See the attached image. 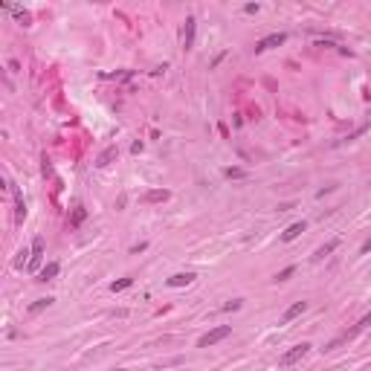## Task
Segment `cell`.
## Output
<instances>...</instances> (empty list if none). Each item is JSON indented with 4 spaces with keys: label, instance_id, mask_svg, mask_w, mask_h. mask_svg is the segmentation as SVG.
Returning <instances> with one entry per match:
<instances>
[{
    "label": "cell",
    "instance_id": "1",
    "mask_svg": "<svg viewBox=\"0 0 371 371\" xmlns=\"http://www.w3.org/2000/svg\"><path fill=\"white\" fill-rule=\"evenodd\" d=\"M308 351H311V342H299V345H293L287 354H281L279 365H281V368H290V365H296L299 360H305V357H308Z\"/></svg>",
    "mask_w": 371,
    "mask_h": 371
},
{
    "label": "cell",
    "instance_id": "2",
    "mask_svg": "<svg viewBox=\"0 0 371 371\" xmlns=\"http://www.w3.org/2000/svg\"><path fill=\"white\" fill-rule=\"evenodd\" d=\"M232 333L229 325H218V328H212L209 333H203L200 342H197V348H212V345H218V342H223L226 336Z\"/></svg>",
    "mask_w": 371,
    "mask_h": 371
},
{
    "label": "cell",
    "instance_id": "3",
    "mask_svg": "<svg viewBox=\"0 0 371 371\" xmlns=\"http://www.w3.org/2000/svg\"><path fill=\"white\" fill-rule=\"evenodd\" d=\"M41 261H44V238H35L32 241V250H29V264H26V270H38Z\"/></svg>",
    "mask_w": 371,
    "mask_h": 371
},
{
    "label": "cell",
    "instance_id": "4",
    "mask_svg": "<svg viewBox=\"0 0 371 371\" xmlns=\"http://www.w3.org/2000/svg\"><path fill=\"white\" fill-rule=\"evenodd\" d=\"M284 41H287L284 32H273V35H267V38H261L258 44H255V52H267V50H273V47L284 44Z\"/></svg>",
    "mask_w": 371,
    "mask_h": 371
},
{
    "label": "cell",
    "instance_id": "5",
    "mask_svg": "<svg viewBox=\"0 0 371 371\" xmlns=\"http://www.w3.org/2000/svg\"><path fill=\"white\" fill-rule=\"evenodd\" d=\"M194 32H197V20L186 18V26H183V50H191L194 47Z\"/></svg>",
    "mask_w": 371,
    "mask_h": 371
},
{
    "label": "cell",
    "instance_id": "6",
    "mask_svg": "<svg viewBox=\"0 0 371 371\" xmlns=\"http://www.w3.org/2000/svg\"><path fill=\"white\" fill-rule=\"evenodd\" d=\"M308 229V223L305 221H296V223H290V226H287V229L281 232V241L284 244H290V241H296V238H299L301 232Z\"/></svg>",
    "mask_w": 371,
    "mask_h": 371
},
{
    "label": "cell",
    "instance_id": "7",
    "mask_svg": "<svg viewBox=\"0 0 371 371\" xmlns=\"http://www.w3.org/2000/svg\"><path fill=\"white\" fill-rule=\"evenodd\" d=\"M12 186V183H9ZM12 194H15V223H23V218H26V203H23V194H20L15 186H12Z\"/></svg>",
    "mask_w": 371,
    "mask_h": 371
},
{
    "label": "cell",
    "instance_id": "8",
    "mask_svg": "<svg viewBox=\"0 0 371 371\" xmlns=\"http://www.w3.org/2000/svg\"><path fill=\"white\" fill-rule=\"evenodd\" d=\"M305 311H308V301H296V305H290L287 311L281 313V322L287 325V322H293V319H296V316H301V313H305Z\"/></svg>",
    "mask_w": 371,
    "mask_h": 371
},
{
    "label": "cell",
    "instance_id": "9",
    "mask_svg": "<svg viewBox=\"0 0 371 371\" xmlns=\"http://www.w3.org/2000/svg\"><path fill=\"white\" fill-rule=\"evenodd\" d=\"M194 279H197L194 273H177V276H171L168 279V287H186V284H191Z\"/></svg>",
    "mask_w": 371,
    "mask_h": 371
},
{
    "label": "cell",
    "instance_id": "10",
    "mask_svg": "<svg viewBox=\"0 0 371 371\" xmlns=\"http://www.w3.org/2000/svg\"><path fill=\"white\" fill-rule=\"evenodd\" d=\"M58 261H50V264H47V267H44V270L38 273V281H52L55 279V276H58Z\"/></svg>",
    "mask_w": 371,
    "mask_h": 371
},
{
    "label": "cell",
    "instance_id": "11",
    "mask_svg": "<svg viewBox=\"0 0 371 371\" xmlns=\"http://www.w3.org/2000/svg\"><path fill=\"white\" fill-rule=\"evenodd\" d=\"M116 154H119V151H116V145H111V148H105L99 154V160H96V165H99V168H105V165H111V160H116Z\"/></svg>",
    "mask_w": 371,
    "mask_h": 371
},
{
    "label": "cell",
    "instance_id": "12",
    "mask_svg": "<svg viewBox=\"0 0 371 371\" xmlns=\"http://www.w3.org/2000/svg\"><path fill=\"white\" fill-rule=\"evenodd\" d=\"M162 200H168V191L165 189H154V191H148V194H145V203H162Z\"/></svg>",
    "mask_w": 371,
    "mask_h": 371
},
{
    "label": "cell",
    "instance_id": "13",
    "mask_svg": "<svg viewBox=\"0 0 371 371\" xmlns=\"http://www.w3.org/2000/svg\"><path fill=\"white\" fill-rule=\"evenodd\" d=\"M336 247H340V238H333V241H328L325 247H319V250H316V258H325V255H331Z\"/></svg>",
    "mask_w": 371,
    "mask_h": 371
},
{
    "label": "cell",
    "instance_id": "14",
    "mask_svg": "<svg viewBox=\"0 0 371 371\" xmlns=\"http://www.w3.org/2000/svg\"><path fill=\"white\" fill-rule=\"evenodd\" d=\"M130 284H133V279H130V276H125V279L113 281V284H111V290H113V293H122V290H128Z\"/></svg>",
    "mask_w": 371,
    "mask_h": 371
},
{
    "label": "cell",
    "instance_id": "15",
    "mask_svg": "<svg viewBox=\"0 0 371 371\" xmlns=\"http://www.w3.org/2000/svg\"><path fill=\"white\" fill-rule=\"evenodd\" d=\"M84 218H87V209L84 206H76V212H73V218H70V226H79Z\"/></svg>",
    "mask_w": 371,
    "mask_h": 371
},
{
    "label": "cell",
    "instance_id": "16",
    "mask_svg": "<svg viewBox=\"0 0 371 371\" xmlns=\"http://www.w3.org/2000/svg\"><path fill=\"white\" fill-rule=\"evenodd\" d=\"M52 305V299H38L35 305H29V313H38V311H44V308H50Z\"/></svg>",
    "mask_w": 371,
    "mask_h": 371
},
{
    "label": "cell",
    "instance_id": "17",
    "mask_svg": "<svg viewBox=\"0 0 371 371\" xmlns=\"http://www.w3.org/2000/svg\"><path fill=\"white\" fill-rule=\"evenodd\" d=\"M223 174H226L229 180H241V177H247V171H244V168H226Z\"/></svg>",
    "mask_w": 371,
    "mask_h": 371
},
{
    "label": "cell",
    "instance_id": "18",
    "mask_svg": "<svg viewBox=\"0 0 371 371\" xmlns=\"http://www.w3.org/2000/svg\"><path fill=\"white\" fill-rule=\"evenodd\" d=\"M293 273H296V267H284L281 273H276V281H287V279L293 276Z\"/></svg>",
    "mask_w": 371,
    "mask_h": 371
},
{
    "label": "cell",
    "instance_id": "19",
    "mask_svg": "<svg viewBox=\"0 0 371 371\" xmlns=\"http://www.w3.org/2000/svg\"><path fill=\"white\" fill-rule=\"evenodd\" d=\"M368 325H371V313H365V316H362V319L357 322V328H354V333H360L362 328H368Z\"/></svg>",
    "mask_w": 371,
    "mask_h": 371
},
{
    "label": "cell",
    "instance_id": "20",
    "mask_svg": "<svg viewBox=\"0 0 371 371\" xmlns=\"http://www.w3.org/2000/svg\"><path fill=\"white\" fill-rule=\"evenodd\" d=\"M238 308H241V299H232V301L223 305V311H238Z\"/></svg>",
    "mask_w": 371,
    "mask_h": 371
},
{
    "label": "cell",
    "instance_id": "21",
    "mask_svg": "<svg viewBox=\"0 0 371 371\" xmlns=\"http://www.w3.org/2000/svg\"><path fill=\"white\" fill-rule=\"evenodd\" d=\"M258 9H261L258 3H247V6H244V12H250V15H255V12H258Z\"/></svg>",
    "mask_w": 371,
    "mask_h": 371
},
{
    "label": "cell",
    "instance_id": "22",
    "mask_svg": "<svg viewBox=\"0 0 371 371\" xmlns=\"http://www.w3.org/2000/svg\"><path fill=\"white\" fill-rule=\"evenodd\" d=\"M368 252H371V238H368V241H365V244L360 247V255H368Z\"/></svg>",
    "mask_w": 371,
    "mask_h": 371
},
{
    "label": "cell",
    "instance_id": "23",
    "mask_svg": "<svg viewBox=\"0 0 371 371\" xmlns=\"http://www.w3.org/2000/svg\"><path fill=\"white\" fill-rule=\"evenodd\" d=\"M116 371H122V368H116Z\"/></svg>",
    "mask_w": 371,
    "mask_h": 371
}]
</instances>
